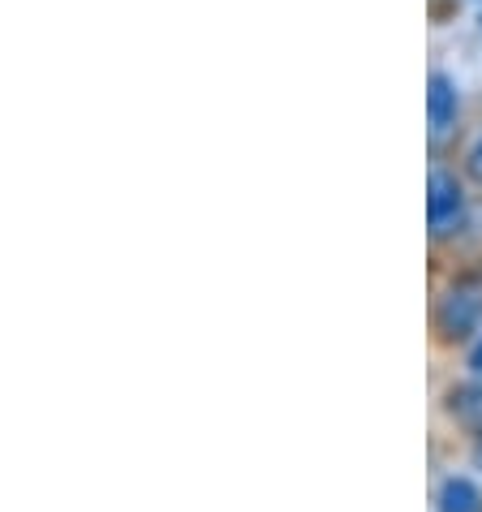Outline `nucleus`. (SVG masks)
<instances>
[{
	"label": "nucleus",
	"mask_w": 482,
	"mask_h": 512,
	"mask_svg": "<svg viewBox=\"0 0 482 512\" xmlns=\"http://www.w3.org/2000/svg\"><path fill=\"white\" fill-rule=\"evenodd\" d=\"M482 323V276H461L448 284V293L439 297L435 306V327L439 340L457 345V340H470Z\"/></svg>",
	"instance_id": "1"
},
{
	"label": "nucleus",
	"mask_w": 482,
	"mask_h": 512,
	"mask_svg": "<svg viewBox=\"0 0 482 512\" xmlns=\"http://www.w3.org/2000/svg\"><path fill=\"white\" fill-rule=\"evenodd\" d=\"M465 220V194H461V181L448 173V168H435L431 181H427V224H431V237H448L457 233Z\"/></svg>",
	"instance_id": "2"
},
{
	"label": "nucleus",
	"mask_w": 482,
	"mask_h": 512,
	"mask_svg": "<svg viewBox=\"0 0 482 512\" xmlns=\"http://www.w3.org/2000/svg\"><path fill=\"white\" fill-rule=\"evenodd\" d=\"M457 112H461L457 82H452L444 69H435L431 82H427V121H431V138H444L452 125H457Z\"/></svg>",
	"instance_id": "3"
},
{
	"label": "nucleus",
	"mask_w": 482,
	"mask_h": 512,
	"mask_svg": "<svg viewBox=\"0 0 482 512\" xmlns=\"http://www.w3.org/2000/svg\"><path fill=\"white\" fill-rule=\"evenodd\" d=\"M435 508L439 512H482V491L465 474H452V478L439 482Z\"/></svg>",
	"instance_id": "4"
},
{
	"label": "nucleus",
	"mask_w": 482,
	"mask_h": 512,
	"mask_svg": "<svg viewBox=\"0 0 482 512\" xmlns=\"http://www.w3.org/2000/svg\"><path fill=\"white\" fill-rule=\"evenodd\" d=\"M444 409L457 422H474V426H482V383H457V388L448 392V401H444Z\"/></svg>",
	"instance_id": "5"
},
{
	"label": "nucleus",
	"mask_w": 482,
	"mask_h": 512,
	"mask_svg": "<svg viewBox=\"0 0 482 512\" xmlns=\"http://www.w3.org/2000/svg\"><path fill=\"white\" fill-rule=\"evenodd\" d=\"M465 168H470V177H474V181H482V134L474 138L470 155H465Z\"/></svg>",
	"instance_id": "6"
},
{
	"label": "nucleus",
	"mask_w": 482,
	"mask_h": 512,
	"mask_svg": "<svg viewBox=\"0 0 482 512\" xmlns=\"http://www.w3.org/2000/svg\"><path fill=\"white\" fill-rule=\"evenodd\" d=\"M470 371H474V375H482V336L474 340V349H470Z\"/></svg>",
	"instance_id": "7"
},
{
	"label": "nucleus",
	"mask_w": 482,
	"mask_h": 512,
	"mask_svg": "<svg viewBox=\"0 0 482 512\" xmlns=\"http://www.w3.org/2000/svg\"><path fill=\"white\" fill-rule=\"evenodd\" d=\"M474 465L482 469V426H478V435H474Z\"/></svg>",
	"instance_id": "8"
}]
</instances>
